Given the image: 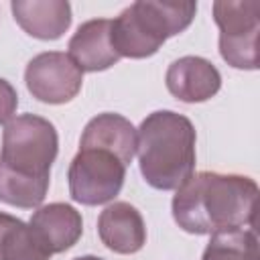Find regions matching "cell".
<instances>
[{"instance_id":"6da1fadb","label":"cell","mask_w":260,"mask_h":260,"mask_svg":"<svg viewBox=\"0 0 260 260\" xmlns=\"http://www.w3.org/2000/svg\"><path fill=\"white\" fill-rule=\"evenodd\" d=\"M59 152L55 126L37 114L12 118L2 132L0 201L20 209L41 207Z\"/></svg>"},{"instance_id":"7a4b0ae2","label":"cell","mask_w":260,"mask_h":260,"mask_svg":"<svg viewBox=\"0 0 260 260\" xmlns=\"http://www.w3.org/2000/svg\"><path fill=\"white\" fill-rule=\"evenodd\" d=\"M258 203L254 179L236 173L201 171L191 175L173 197V219L187 234H215L252 228Z\"/></svg>"},{"instance_id":"3957f363","label":"cell","mask_w":260,"mask_h":260,"mask_svg":"<svg viewBox=\"0 0 260 260\" xmlns=\"http://www.w3.org/2000/svg\"><path fill=\"white\" fill-rule=\"evenodd\" d=\"M197 132L193 122L173 110L148 114L136 132V154L144 181L171 191L181 187L195 171Z\"/></svg>"},{"instance_id":"277c9868","label":"cell","mask_w":260,"mask_h":260,"mask_svg":"<svg viewBox=\"0 0 260 260\" xmlns=\"http://www.w3.org/2000/svg\"><path fill=\"white\" fill-rule=\"evenodd\" d=\"M195 12L197 2L191 0H138L112 20V45L120 57L146 59L183 32Z\"/></svg>"},{"instance_id":"5b68a950","label":"cell","mask_w":260,"mask_h":260,"mask_svg":"<svg viewBox=\"0 0 260 260\" xmlns=\"http://www.w3.org/2000/svg\"><path fill=\"white\" fill-rule=\"evenodd\" d=\"M213 20L219 28V55L234 69H258V0H217Z\"/></svg>"},{"instance_id":"8992f818","label":"cell","mask_w":260,"mask_h":260,"mask_svg":"<svg viewBox=\"0 0 260 260\" xmlns=\"http://www.w3.org/2000/svg\"><path fill=\"white\" fill-rule=\"evenodd\" d=\"M124 179L126 165L102 148H79L67 171L69 195L81 205H104L112 201L122 191Z\"/></svg>"},{"instance_id":"52a82bcc","label":"cell","mask_w":260,"mask_h":260,"mask_svg":"<svg viewBox=\"0 0 260 260\" xmlns=\"http://www.w3.org/2000/svg\"><path fill=\"white\" fill-rule=\"evenodd\" d=\"M26 89L43 104L71 102L83 83V71L67 53L45 51L32 57L24 69Z\"/></svg>"},{"instance_id":"ba28073f","label":"cell","mask_w":260,"mask_h":260,"mask_svg":"<svg viewBox=\"0 0 260 260\" xmlns=\"http://www.w3.org/2000/svg\"><path fill=\"white\" fill-rule=\"evenodd\" d=\"M167 89L185 104L207 102L221 87V75L217 67L197 55H185L175 59L165 75Z\"/></svg>"},{"instance_id":"9c48e42d","label":"cell","mask_w":260,"mask_h":260,"mask_svg":"<svg viewBox=\"0 0 260 260\" xmlns=\"http://www.w3.org/2000/svg\"><path fill=\"white\" fill-rule=\"evenodd\" d=\"M102 244L116 254H134L146 244V225L140 211L128 201L110 203L98 217Z\"/></svg>"},{"instance_id":"30bf717a","label":"cell","mask_w":260,"mask_h":260,"mask_svg":"<svg viewBox=\"0 0 260 260\" xmlns=\"http://www.w3.org/2000/svg\"><path fill=\"white\" fill-rule=\"evenodd\" d=\"M67 49V55L81 71H106L120 61L112 45V20L108 18H91L79 24Z\"/></svg>"},{"instance_id":"8fae6325","label":"cell","mask_w":260,"mask_h":260,"mask_svg":"<svg viewBox=\"0 0 260 260\" xmlns=\"http://www.w3.org/2000/svg\"><path fill=\"white\" fill-rule=\"evenodd\" d=\"M10 8L18 26L41 41H57L71 26L67 0H14Z\"/></svg>"},{"instance_id":"7c38bea8","label":"cell","mask_w":260,"mask_h":260,"mask_svg":"<svg viewBox=\"0 0 260 260\" xmlns=\"http://www.w3.org/2000/svg\"><path fill=\"white\" fill-rule=\"evenodd\" d=\"M28 223L51 254H61L73 248L83 234L81 213L73 205L61 201L37 207Z\"/></svg>"},{"instance_id":"4fadbf2b","label":"cell","mask_w":260,"mask_h":260,"mask_svg":"<svg viewBox=\"0 0 260 260\" xmlns=\"http://www.w3.org/2000/svg\"><path fill=\"white\" fill-rule=\"evenodd\" d=\"M79 148H102L116 154L126 167L136 154V128L120 114L104 112L91 118L81 134Z\"/></svg>"},{"instance_id":"5bb4252c","label":"cell","mask_w":260,"mask_h":260,"mask_svg":"<svg viewBox=\"0 0 260 260\" xmlns=\"http://www.w3.org/2000/svg\"><path fill=\"white\" fill-rule=\"evenodd\" d=\"M51 256L30 223L0 211V260H51Z\"/></svg>"},{"instance_id":"9a60e30c","label":"cell","mask_w":260,"mask_h":260,"mask_svg":"<svg viewBox=\"0 0 260 260\" xmlns=\"http://www.w3.org/2000/svg\"><path fill=\"white\" fill-rule=\"evenodd\" d=\"M201 260H258V240L254 230L234 228L211 234Z\"/></svg>"},{"instance_id":"2e32d148","label":"cell","mask_w":260,"mask_h":260,"mask_svg":"<svg viewBox=\"0 0 260 260\" xmlns=\"http://www.w3.org/2000/svg\"><path fill=\"white\" fill-rule=\"evenodd\" d=\"M18 106V93L12 87L10 81L0 77V124H8L16 112Z\"/></svg>"},{"instance_id":"e0dca14e","label":"cell","mask_w":260,"mask_h":260,"mask_svg":"<svg viewBox=\"0 0 260 260\" xmlns=\"http://www.w3.org/2000/svg\"><path fill=\"white\" fill-rule=\"evenodd\" d=\"M73 260H104V258H100V256H91V254H87V256H79V258H73Z\"/></svg>"}]
</instances>
